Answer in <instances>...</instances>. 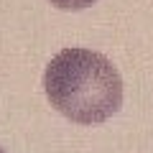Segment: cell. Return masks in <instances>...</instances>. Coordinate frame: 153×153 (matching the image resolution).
<instances>
[{"mask_svg": "<svg viewBox=\"0 0 153 153\" xmlns=\"http://www.w3.org/2000/svg\"><path fill=\"white\" fill-rule=\"evenodd\" d=\"M51 107L79 125L110 120L123 105V79L107 56L89 49H61L44 71Z\"/></svg>", "mask_w": 153, "mask_h": 153, "instance_id": "6da1fadb", "label": "cell"}, {"mask_svg": "<svg viewBox=\"0 0 153 153\" xmlns=\"http://www.w3.org/2000/svg\"><path fill=\"white\" fill-rule=\"evenodd\" d=\"M49 3L56 5V8H61V10H82V8H89L97 0H49Z\"/></svg>", "mask_w": 153, "mask_h": 153, "instance_id": "7a4b0ae2", "label": "cell"}, {"mask_svg": "<svg viewBox=\"0 0 153 153\" xmlns=\"http://www.w3.org/2000/svg\"><path fill=\"white\" fill-rule=\"evenodd\" d=\"M0 153H5V151H3V148H0Z\"/></svg>", "mask_w": 153, "mask_h": 153, "instance_id": "3957f363", "label": "cell"}]
</instances>
